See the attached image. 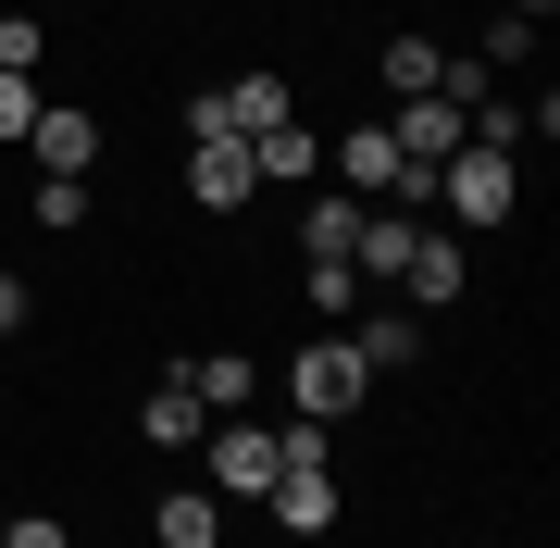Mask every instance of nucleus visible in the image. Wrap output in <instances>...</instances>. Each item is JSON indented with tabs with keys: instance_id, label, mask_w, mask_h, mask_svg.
Returning a JSON list of instances; mask_svg holds the SVG:
<instances>
[{
	"instance_id": "obj_14",
	"label": "nucleus",
	"mask_w": 560,
	"mask_h": 548,
	"mask_svg": "<svg viewBox=\"0 0 560 548\" xmlns=\"http://www.w3.org/2000/svg\"><path fill=\"white\" fill-rule=\"evenodd\" d=\"M150 536H162V548H224V499H212V487H175V499L150 511Z\"/></svg>"
},
{
	"instance_id": "obj_8",
	"label": "nucleus",
	"mask_w": 560,
	"mask_h": 548,
	"mask_svg": "<svg viewBox=\"0 0 560 548\" xmlns=\"http://www.w3.org/2000/svg\"><path fill=\"white\" fill-rule=\"evenodd\" d=\"M175 386L212 411V424H237V411H249V386H261V362H249V349H200V362H175Z\"/></svg>"
},
{
	"instance_id": "obj_21",
	"label": "nucleus",
	"mask_w": 560,
	"mask_h": 548,
	"mask_svg": "<svg viewBox=\"0 0 560 548\" xmlns=\"http://www.w3.org/2000/svg\"><path fill=\"white\" fill-rule=\"evenodd\" d=\"M523 50H536V25H523V13H499V25H486V50H474V62L499 75V62H523Z\"/></svg>"
},
{
	"instance_id": "obj_2",
	"label": "nucleus",
	"mask_w": 560,
	"mask_h": 548,
	"mask_svg": "<svg viewBox=\"0 0 560 548\" xmlns=\"http://www.w3.org/2000/svg\"><path fill=\"white\" fill-rule=\"evenodd\" d=\"M287 399H300V424H349V411L374 399V362H361V349H349L337 325H324V337L300 349V362H287Z\"/></svg>"
},
{
	"instance_id": "obj_12",
	"label": "nucleus",
	"mask_w": 560,
	"mask_h": 548,
	"mask_svg": "<svg viewBox=\"0 0 560 548\" xmlns=\"http://www.w3.org/2000/svg\"><path fill=\"white\" fill-rule=\"evenodd\" d=\"M349 249H361V200H349V187H324V200L300 212V263H337V275H349Z\"/></svg>"
},
{
	"instance_id": "obj_19",
	"label": "nucleus",
	"mask_w": 560,
	"mask_h": 548,
	"mask_svg": "<svg viewBox=\"0 0 560 548\" xmlns=\"http://www.w3.org/2000/svg\"><path fill=\"white\" fill-rule=\"evenodd\" d=\"M237 138V113H224V88H200V101H187V150H224Z\"/></svg>"
},
{
	"instance_id": "obj_6",
	"label": "nucleus",
	"mask_w": 560,
	"mask_h": 548,
	"mask_svg": "<svg viewBox=\"0 0 560 548\" xmlns=\"http://www.w3.org/2000/svg\"><path fill=\"white\" fill-rule=\"evenodd\" d=\"M25 150H38V175H101V113L88 101H38Z\"/></svg>"
},
{
	"instance_id": "obj_4",
	"label": "nucleus",
	"mask_w": 560,
	"mask_h": 548,
	"mask_svg": "<svg viewBox=\"0 0 560 548\" xmlns=\"http://www.w3.org/2000/svg\"><path fill=\"white\" fill-rule=\"evenodd\" d=\"M460 138H474V125H460V101H436V88H423V101H399V113H386V150H399V163H411L423 187H436V163H448Z\"/></svg>"
},
{
	"instance_id": "obj_1",
	"label": "nucleus",
	"mask_w": 560,
	"mask_h": 548,
	"mask_svg": "<svg viewBox=\"0 0 560 548\" xmlns=\"http://www.w3.org/2000/svg\"><path fill=\"white\" fill-rule=\"evenodd\" d=\"M423 212L448 224V237H486V224H511L523 212V150H486V138H460L436 187H423Z\"/></svg>"
},
{
	"instance_id": "obj_16",
	"label": "nucleus",
	"mask_w": 560,
	"mask_h": 548,
	"mask_svg": "<svg viewBox=\"0 0 560 548\" xmlns=\"http://www.w3.org/2000/svg\"><path fill=\"white\" fill-rule=\"evenodd\" d=\"M249 163H261V187H275V175H324V138L287 113V125H261V138H249Z\"/></svg>"
},
{
	"instance_id": "obj_17",
	"label": "nucleus",
	"mask_w": 560,
	"mask_h": 548,
	"mask_svg": "<svg viewBox=\"0 0 560 548\" xmlns=\"http://www.w3.org/2000/svg\"><path fill=\"white\" fill-rule=\"evenodd\" d=\"M224 113H237V138H261V125H287L300 101H287V75H237V88H224Z\"/></svg>"
},
{
	"instance_id": "obj_24",
	"label": "nucleus",
	"mask_w": 560,
	"mask_h": 548,
	"mask_svg": "<svg viewBox=\"0 0 560 548\" xmlns=\"http://www.w3.org/2000/svg\"><path fill=\"white\" fill-rule=\"evenodd\" d=\"M25 312H38V287H25L13 263H0V337H25Z\"/></svg>"
},
{
	"instance_id": "obj_7",
	"label": "nucleus",
	"mask_w": 560,
	"mask_h": 548,
	"mask_svg": "<svg viewBox=\"0 0 560 548\" xmlns=\"http://www.w3.org/2000/svg\"><path fill=\"white\" fill-rule=\"evenodd\" d=\"M460 287H474V249H460V237H448L436 212H423V249H411V275H399V300H411V312H448Z\"/></svg>"
},
{
	"instance_id": "obj_11",
	"label": "nucleus",
	"mask_w": 560,
	"mask_h": 548,
	"mask_svg": "<svg viewBox=\"0 0 560 548\" xmlns=\"http://www.w3.org/2000/svg\"><path fill=\"white\" fill-rule=\"evenodd\" d=\"M200 436H212V411L187 399L175 374H150V386H138V448H200Z\"/></svg>"
},
{
	"instance_id": "obj_13",
	"label": "nucleus",
	"mask_w": 560,
	"mask_h": 548,
	"mask_svg": "<svg viewBox=\"0 0 560 548\" xmlns=\"http://www.w3.org/2000/svg\"><path fill=\"white\" fill-rule=\"evenodd\" d=\"M349 349H361L374 374H411V362H423V312H411V300H399V312H361V337H349Z\"/></svg>"
},
{
	"instance_id": "obj_10",
	"label": "nucleus",
	"mask_w": 560,
	"mask_h": 548,
	"mask_svg": "<svg viewBox=\"0 0 560 548\" xmlns=\"http://www.w3.org/2000/svg\"><path fill=\"white\" fill-rule=\"evenodd\" d=\"M249 187H261L249 138H224V150H187V200H200V212H249Z\"/></svg>"
},
{
	"instance_id": "obj_25",
	"label": "nucleus",
	"mask_w": 560,
	"mask_h": 548,
	"mask_svg": "<svg viewBox=\"0 0 560 548\" xmlns=\"http://www.w3.org/2000/svg\"><path fill=\"white\" fill-rule=\"evenodd\" d=\"M0 524H13V511H0Z\"/></svg>"
},
{
	"instance_id": "obj_20",
	"label": "nucleus",
	"mask_w": 560,
	"mask_h": 548,
	"mask_svg": "<svg viewBox=\"0 0 560 548\" xmlns=\"http://www.w3.org/2000/svg\"><path fill=\"white\" fill-rule=\"evenodd\" d=\"M0 75H38V13H0Z\"/></svg>"
},
{
	"instance_id": "obj_5",
	"label": "nucleus",
	"mask_w": 560,
	"mask_h": 548,
	"mask_svg": "<svg viewBox=\"0 0 560 548\" xmlns=\"http://www.w3.org/2000/svg\"><path fill=\"white\" fill-rule=\"evenodd\" d=\"M337 187H349V200H411L423 212V175L386 150V125H349V138H337Z\"/></svg>"
},
{
	"instance_id": "obj_9",
	"label": "nucleus",
	"mask_w": 560,
	"mask_h": 548,
	"mask_svg": "<svg viewBox=\"0 0 560 548\" xmlns=\"http://www.w3.org/2000/svg\"><path fill=\"white\" fill-rule=\"evenodd\" d=\"M261 511H275L287 536H337V462H300V474H275V499H261Z\"/></svg>"
},
{
	"instance_id": "obj_3",
	"label": "nucleus",
	"mask_w": 560,
	"mask_h": 548,
	"mask_svg": "<svg viewBox=\"0 0 560 548\" xmlns=\"http://www.w3.org/2000/svg\"><path fill=\"white\" fill-rule=\"evenodd\" d=\"M187 462H200L212 499H275V424H249V411H237V424H212Z\"/></svg>"
},
{
	"instance_id": "obj_18",
	"label": "nucleus",
	"mask_w": 560,
	"mask_h": 548,
	"mask_svg": "<svg viewBox=\"0 0 560 548\" xmlns=\"http://www.w3.org/2000/svg\"><path fill=\"white\" fill-rule=\"evenodd\" d=\"M38 224L75 237V224H88V175H38Z\"/></svg>"
},
{
	"instance_id": "obj_23",
	"label": "nucleus",
	"mask_w": 560,
	"mask_h": 548,
	"mask_svg": "<svg viewBox=\"0 0 560 548\" xmlns=\"http://www.w3.org/2000/svg\"><path fill=\"white\" fill-rule=\"evenodd\" d=\"M0 548H75V536H62L50 511H13V524H0Z\"/></svg>"
},
{
	"instance_id": "obj_15",
	"label": "nucleus",
	"mask_w": 560,
	"mask_h": 548,
	"mask_svg": "<svg viewBox=\"0 0 560 548\" xmlns=\"http://www.w3.org/2000/svg\"><path fill=\"white\" fill-rule=\"evenodd\" d=\"M436 75H448V50H436V38H386V50H374V88H386V101H423Z\"/></svg>"
},
{
	"instance_id": "obj_22",
	"label": "nucleus",
	"mask_w": 560,
	"mask_h": 548,
	"mask_svg": "<svg viewBox=\"0 0 560 548\" xmlns=\"http://www.w3.org/2000/svg\"><path fill=\"white\" fill-rule=\"evenodd\" d=\"M38 125V75H0V138H25Z\"/></svg>"
}]
</instances>
